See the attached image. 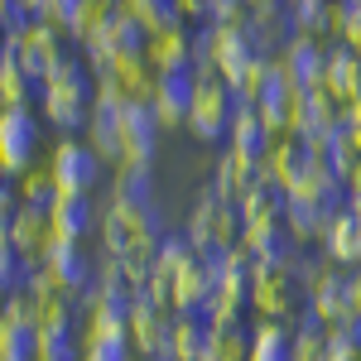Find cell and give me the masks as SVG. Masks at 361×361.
Listing matches in <instances>:
<instances>
[{"label":"cell","instance_id":"cell-1","mask_svg":"<svg viewBox=\"0 0 361 361\" xmlns=\"http://www.w3.org/2000/svg\"><path fill=\"white\" fill-rule=\"evenodd\" d=\"M92 92H97V78L87 73L82 58H68L58 73H49L44 82H39V111L49 126H58L63 135H73V130H87V116H92Z\"/></svg>","mask_w":361,"mask_h":361},{"label":"cell","instance_id":"cell-2","mask_svg":"<svg viewBox=\"0 0 361 361\" xmlns=\"http://www.w3.org/2000/svg\"><path fill=\"white\" fill-rule=\"evenodd\" d=\"M255 58H270V54H260L250 25H202L193 34V68L217 73L226 87L236 82Z\"/></svg>","mask_w":361,"mask_h":361},{"label":"cell","instance_id":"cell-3","mask_svg":"<svg viewBox=\"0 0 361 361\" xmlns=\"http://www.w3.org/2000/svg\"><path fill=\"white\" fill-rule=\"evenodd\" d=\"M145 44H149V34H145L130 15H121V10H116L111 20H106V25L82 44V63H87V73L102 82V78H111L116 68H126V63L145 58Z\"/></svg>","mask_w":361,"mask_h":361},{"label":"cell","instance_id":"cell-4","mask_svg":"<svg viewBox=\"0 0 361 361\" xmlns=\"http://www.w3.org/2000/svg\"><path fill=\"white\" fill-rule=\"evenodd\" d=\"M183 241L197 255H226V250L241 246V212L236 202H222L217 193H202L183 222Z\"/></svg>","mask_w":361,"mask_h":361},{"label":"cell","instance_id":"cell-5","mask_svg":"<svg viewBox=\"0 0 361 361\" xmlns=\"http://www.w3.org/2000/svg\"><path fill=\"white\" fill-rule=\"evenodd\" d=\"M231 116H236V97H231V87H226L217 73H207V68H193L188 130H193L197 140H207V145H217V140H226V126H231Z\"/></svg>","mask_w":361,"mask_h":361},{"label":"cell","instance_id":"cell-6","mask_svg":"<svg viewBox=\"0 0 361 361\" xmlns=\"http://www.w3.org/2000/svg\"><path fill=\"white\" fill-rule=\"evenodd\" d=\"M44 164H49V173H54L58 193H92L97 197L102 178H106V164L97 159V149H92L87 140H73V135L58 140Z\"/></svg>","mask_w":361,"mask_h":361},{"label":"cell","instance_id":"cell-7","mask_svg":"<svg viewBox=\"0 0 361 361\" xmlns=\"http://www.w3.org/2000/svg\"><path fill=\"white\" fill-rule=\"evenodd\" d=\"M39 164V116L29 106H0V173L20 178Z\"/></svg>","mask_w":361,"mask_h":361},{"label":"cell","instance_id":"cell-8","mask_svg":"<svg viewBox=\"0 0 361 361\" xmlns=\"http://www.w3.org/2000/svg\"><path fill=\"white\" fill-rule=\"evenodd\" d=\"M10 44H15V54H20V63H25V73L34 78V87L73 58V39H68L58 25H49V20H29V29L20 34V39H10Z\"/></svg>","mask_w":361,"mask_h":361},{"label":"cell","instance_id":"cell-9","mask_svg":"<svg viewBox=\"0 0 361 361\" xmlns=\"http://www.w3.org/2000/svg\"><path fill=\"white\" fill-rule=\"evenodd\" d=\"M169 328H173V308H164L159 299H149V294H135L130 299V308H126V337H130L140 361L164 357Z\"/></svg>","mask_w":361,"mask_h":361},{"label":"cell","instance_id":"cell-10","mask_svg":"<svg viewBox=\"0 0 361 361\" xmlns=\"http://www.w3.org/2000/svg\"><path fill=\"white\" fill-rule=\"evenodd\" d=\"M299 275L294 265H255V279H250V308L265 318V323H279L289 308L299 304Z\"/></svg>","mask_w":361,"mask_h":361},{"label":"cell","instance_id":"cell-11","mask_svg":"<svg viewBox=\"0 0 361 361\" xmlns=\"http://www.w3.org/2000/svg\"><path fill=\"white\" fill-rule=\"evenodd\" d=\"M212 294H217V255H188L183 260V270L173 275V289H169V308L173 313H197L202 318V308L212 304Z\"/></svg>","mask_w":361,"mask_h":361},{"label":"cell","instance_id":"cell-12","mask_svg":"<svg viewBox=\"0 0 361 361\" xmlns=\"http://www.w3.org/2000/svg\"><path fill=\"white\" fill-rule=\"evenodd\" d=\"M49 222H54L58 241H78L82 246L92 231H102V207L92 193H58L49 207Z\"/></svg>","mask_w":361,"mask_h":361},{"label":"cell","instance_id":"cell-13","mask_svg":"<svg viewBox=\"0 0 361 361\" xmlns=\"http://www.w3.org/2000/svg\"><path fill=\"white\" fill-rule=\"evenodd\" d=\"M44 270H49V279H54L63 294H73V299H82L87 289L97 284V265L82 255V246L78 241H58L49 246V255H44Z\"/></svg>","mask_w":361,"mask_h":361},{"label":"cell","instance_id":"cell-14","mask_svg":"<svg viewBox=\"0 0 361 361\" xmlns=\"http://www.w3.org/2000/svg\"><path fill=\"white\" fill-rule=\"evenodd\" d=\"M5 231H10V246L20 250L25 270L44 265V255H49V246H54V222H49V212H34V207H15V217L5 222Z\"/></svg>","mask_w":361,"mask_h":361},{"label":"cell","instance_id":"cell-15","mask_svg":"<svg viewBox=\"0 0 361 361\" xmlns=\"http://www.w3.org/2000/svg\"><path fill=\"white\" fill-rule=\"evenodd\" d=\"M159 116L149 102H130L126 111H121V140H126V159H135V164H154V145H159ZM121 159V164H126Z\"/></svg>","mask_w":361,"mask_h":361},{"label":"cell","instance_id":"cell-16","mask_svg":"<svg viewBox=\"0 0 361 361\" xmlns=\"http://www.w3.org/2000/svg\"><path fill=\"white\" fill-rule=\"evenodd\" d=\"M255 183H260V159H250V154H241V149H222L207 193H217L222 202H241Z\"/></svg>","mask_w":361,"mask_h":361},{"label":"cell","instance_id":"cell-17","mask_svg":"<svg viewBox=\"0 0 361 361\" xmlns=\"http://www.w3.org/2000/svg\"><path fill=\"white\" fill-rule=\"evenodd\" d=\"M145 63H149L159 78L193 73V34H188V29H164V34H149V44H145Z\"/></svg>","mask_w":361,"mask_h":361},{"label":"cell","instance_id":"cell-18","mask_svg":"<svg viewBox=\"0 0 361 361\" xmlns=\"http://www.w3.org/2000/svg\"><path fill=\"white\" fill-rule=\"evenodd\" d=\"M323 250H328V260H333L337 270H342V265L361 270V217H357V212L337 207L333 217H328V231H323Z\"/></svg>","mask_w":361,"mask_h":361},{"label":"cell","instance_id":"cell-19","mask_svg":"<svg viewBox=\"0 0 361 361\" xmlns=\"http://www.w3.org/2000/svg\"><path fill=\"white\" fill-rule=\"evenodd\" d=\"M188 102H193V73H173V78H159L154 97H149V106H154V116H159V126H164V130H178V126H188Z\"/></svg>","mask_w":361,"mask_h":361},{"label":"cell","instance_id":"cell-20","mask_svg":"<svg viewBox=\"0 0 361 361\" xmlns=\"http://www.w3.org/2000/svg\"><path fill=\"white\" fill-rule=\"evenodd\" d=\"M323 92L333 97L337 106H347V102H357V97H361V54H357V49H342V44H337L333 54H328Z\"/></svg>","mask_w":361,"mask_h":361},{"label":"cell","instance_id":"cell-21","mask_svg":"<svg viewBox=\"0 0 361 361\" xmlns=\"http://www.w3.org/2000/svg\"><path fill=\"white\" fill-rule=\"evenodd\" d=\"M126 111V106H121ZM121 111H106V106H92V116H87V130L82 140L97 149V159L106 169H116L121 159H126V140H121Z\"/></svg>","mask_w":361,"mask_h":361},{"label":"cell","instance_id":"cell-22","mask_svg":"<svg viewBox=\"0 0 361 361\" xmlns=\"http://www.w3.org/2000/svg\"><path fill=\"white\" fill-rule=\"evenodd\" d=\"M202 357H207V323L197 313H173L164 361H202Z\"/></svg>","mask_w":361,"mask_h":361},{"label":"cell","instance_id":"cell-23","mask_svg":"<svg viewBox=\"0 0 361 361\" xmlns=\"http://www.w3.org/2000/svg\"><path fill=\"white\" fill-rule=\"evenodd\" d=\"M270 145H275V135L265 130V121L255 116V106H236L231 126H226V149H241L250 159H265Z\"/></svg>","mask_w":361,"mask_h":361},{"label":"cell","instance_id":"cell-24","mask_svg":"<svg viewBox=\"0 0 361 361\" xmlns=\"http://www.w3.org/2000/svg\"><path fill=\"white\" fill-rule=\"evenodd\" d=\"M236 212H241V231L279 226V222H284V193H279V188H265V183H255V188L236 202Z\"/></svg>","mask_w":361,"mask_h":361},{"label":"cell","instance_id":"cell-25","mask_svg":"<svg viewBox=\"0 0 361 361\" xmlns=\"http://www.w3.org/2000/svg\"><path fill=\"white\" fill-rule=\"evenodd\" d=\"M34 97H39V87H34V78L25 73L15 44L5 39V54H0V106H29Z\"/></svg>","mask_w":361,"mask_h":361},{"label":"cell","instance_id":"cell-26","mask_svg":"<svg viewBox=\"0 0 361 361\" xmlns=\"http://www.w3.org/2000/svg\"><path fill=\"white\" fill-rule=\"evenodd\" d=\"M116 10L121 15H130L145 34H164V29H183L178 20V10H173V0H116Z\"/></svg>","mask_w":361,"mask_h":361},{"label":"cell","instance_id":"cell-27","mask_svg":"<svg viewBox=\"0 0 361 361\" xmlns=\"http://www.w3.org/2000/svg\"><path fill=\"white\" fill-rule=\"evenodd\" d=\"M149 164H135V159H126V164L111 169V183H106V197L111 202H145L149 207Z\"/></svg>","mask_w":361,"mask_h":361},{"label":"cell","instance_id":"cell-28","mask_svg":"<svg viewBox=\"0 0 361 361\" xmlns=\"http://www.w3.org/2000/svg\"><path fill=\"white\" fill-rule=\"evenodd\" d=\"M246 361H294V337L284 333L279 323H255L250 328V357Z\"/></svg>","mask_w":361,"mask_h":361},{"label":"cell","instance_id":"cell-29","mask_svg":"<svg viewBox=\"0 0 361 361\" xmlns=\"http://www.w3.org/2000/svg\"><path fill=\"white\" fill-rule=\"evenodd\" d=\"M15 193H20V207L49 212L54 197H58V183H54V173H49V164H34L29 173H20V178H15Z\"/></svg>","mask_w":361,"mask_h":361},{"label":"cell","instance_id":"cell-30","mask_svg":"<svg viewBox=\"0 0 361 361\" xmlns=\"http://www.w3.org/2000/svg\"><path fill=\"white\" fill-rule=\"evenodd\" d=\"M34 361H82L78 328H39V357Z\"/></svg>","mask_w":361,"mask_h":361},{"label":"cell","instance_id":"cell-31","mask_svg":"<svg viewBox=\"0 0 361 361\" xmlns=\"http://www.w3.org/2000/svg\"><path fill=\"white\" fill-rule=\"evenodd\" d=\"M34 357H39V333L0 318V361H34Z\"/></svg>","mask_w":361,"mask_h":361},{"label":"cell","instance_id":"cell-32","mask_svg":"<svg viewBox=\"0 0 361 361\" xmlns=\"http://www.w3.org/2000/svg\"><path fill=\"white\" fill-rule=\"evenodd\" d=\"M207 357L246 361L250 357V333H241V328H207Z\"/></svg>","mask_w":361,"mask_h":361},{"label":"cell","instance_id":"cell-33","mask_svg":"<svg viewBox=\"0 0 361 361\" xmlns=\"http://www.w3.org/2000/svg\"><path fill=\"white\" fill-rule=\"evenodd\" d=\"M39 308H44V299H34L25 284H20L10 299H0V318H10L15 328H29V333H39Z\"/></svg>","mask_w":361,"mask_h":361},{"label":"cell","instance_id":"cell-34","mask_svg":"<svg viewBox=\"0 0 361 361\" xmlns=\"http://www.w3.org/2000/svg\"><path fill=\"white\" fill-rule=\"evenodd\" d=\"M20 284H25V260H20V250L10 246V231L0 222V299H10Z\"/></svg>","mask_w":361,"mask_h":361},{"label":"cell","instance_id":"cell-35","mask_svg":"<svg viewBox=\"0 0 361 361\" xmlns=\"http://www.w3.org/2000/svg\"><path fill=\"white\" fill-rule=\"evenodd\" d=\"M337 39L361 54V0H337Z\"/></svg>","mask_w":361,"mask_h":361},{"label":"cell","instance_id":"cell-36","mask_svg":"<svg viewBox=\"0 0 361 361\" xmlns=\"http://www.w3.org/2000/svg\"><path fill=\"white\" fill-rule=\"evenodd\" d=\"M29 20H34V15H29L20 0H0V34H5V39H20L29 29Z\"/></svg>","mask_w":361,"mask_h":361},{"label":"cell","instance_id":"cell-37","mask_svg":"<svg viewBox=\"0 0 361 361\" xmlns=\"http://www.w3.org/2000/svg\"><path fill=\"white\" fill-rule=\"evenodd\" d=\"M173 10H178L183 29H202V25H212V5H207V0H173Z\"/></svg>","mask_w":361,"mask_h":361},{"label":"cell","instance_id":"cell-38","mask_svg":"<svg viewBox=\"0 0 361 361\" xmlns=\"http://www.w3.org/2000/svg\"><path fill=\"white\" fill-rule=\"evenodd\" d=\"M82 361H140L130 342H102V347H82Z\"/></svg>","mask_w":361,"mask_h":361},{"label":"cell","instance_id":"cell-39","mask_svg":"<svg viewBox=\"0 0 361 361\" xmlns=\"http://www.w3.org/2000/svg\"><path fill=\"white\" fill-rule=\"evenodd\" d=\"M78 5H82V0H49V5L39 10V20H49V25H58L63 34H68V25H73V15H78Z\"/></svg>","mask_w":361,"mask_h":361},{"label":"cell","instance_id":"cell-40","mask_svg":"<svg viewBox=\"0 0 361 361\" xmlns=\"http://www.w3.org/2000/svg\"><path fill=\"white\" fill-rule=\"evenodd\" d=\"M15 207H20L15 178H5V173H0V222H10V217H15Z\"/></svg>","mask_w":361,"mask_h":361},{"label":"cell","instance_id":"cell-41","mask_svg":"<svg viewBox=\"0 0 361 361\" xmlns=\"http://www.w3.org/2000/svg\"><path fill=\"white\" fill-rule=\"evenodd\" d=\"M347 212H357V217H361V183H357V188H347Z\"/></svg>","mask_w":361,"mask_h":361},{"label":"cell","instance_id":"cell-42","mask_svg":"<svg viewBox=\"0 0 361 361\" xmlns=\"http://www.w3.org/2000/svg\"><path fill=\"white\" fill-rule=\"evenodd\" d=\"M20 5H25L29 15H34V20H39V10H44V5H49V0H20Z\"/></svg>","mask_w":361,"mask_h":361},{"label":"cell","instance_id":"cell-43","mask_svg":"<svg viewBox=\"0 0 361 361\" xmlns=\"http://www.w3.org/2000/svg\"><path fill=\"white\" fill-rule=\"evenodd\" d=\"M0 54H5V34H0Z\"/></svg>","mask_w":361,"mask_h":361},{"label":"cell","instance_id":"cell-44","mask_svg":"<svg viewBox=\"0 0 361 361\" xmlns=\"http://www.w3.org/2000/svg\"><path fill=\"white\" fill-rule=\"evenodd\" d=\"M202 361H217V357H202Z\"/></svg>","mask_w":361,"mask_h":361}]
</instances>
